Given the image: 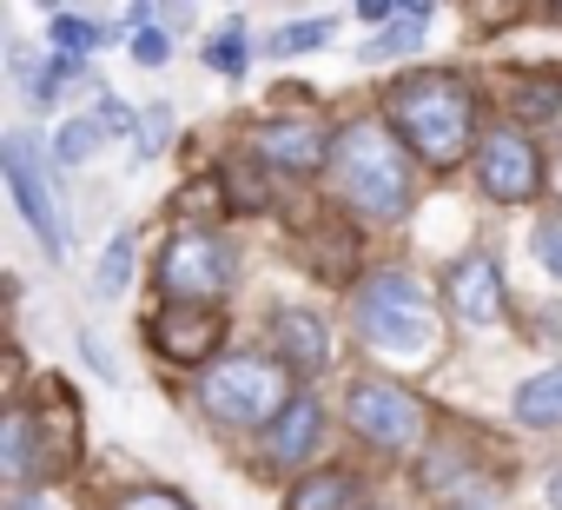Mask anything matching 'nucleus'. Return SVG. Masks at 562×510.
<instances>
[{"label": "nucleus", "mask_w": 562, "mask_h": 510, "mask_svg": "<svg viewBox=\"0 0 562 510\" xmlns=\"http://www.w3.org/2000/svg\"><path fill=\"white\" fill-rule=\"evenodd\" d=\"M331 27H338L331 14H318V21H292V27H278V34L265 41V54H271V60H299V54H318V47L331 41Z\"/></svg>", "instance_id": "20"}, {"label": "nucleus", "mask_w": 562, "mask_h": 510, "mask_svg": "<svg viewBox=\"0 0 562 510\" xmlns=\"http://www.w3.org/2000/svg\"><path fill=\"white\" fill-rule=\"evenodd\" d=\"M318 437H325V404L318 398H292V411L265 431V457L271 464H312Z\"/></svg>", "instance_id": "13"}, {"label": "nucleus", "mask_w": 562, "mask_h": 510, "mask_svg": "<svg viewBox=\"0 0 562 510\" xmlns=\"http://www.w3.org/2000/svg\"><path fill=\"white\" fill-rule=\"evenodd\" d=\"M351 325L371 352H430L437 345L430 292L411 273H371L351 299Z\"/></svg>", "instance_id": "3"}, {"label": "nucleus", "mask_w": 562, "mask_h": 510, "mask_svg": "<svg viewBox=\"0 0 562 510\" xmlns=\"http://www.w3.org/2000/svg\"><path fill=\"white\" fill-rule=\"evenodd\" d=\"M325 186L338 206H351L358 219L371 225H391L411 212L417 199V179H411V146L384 126V120H351L331 146V166H325Z\"/></svg>", "instance_id": "1"}, {"label": "nucleus", "mask_w": 562, "mask_h": 510, "mask_svg": "<svg viewBox=\"0 0 562 510\" xmlns=\"http://www.w3.org/2000/svg\"><path fill=\"white\" fill-rule=\"evenodd\" d=\"M113 510H192L179 490H133V497H120Z\"/></svg>", "instance_id": "28"}, {"label": "nucleus", "mask_w": 562, "mask_h": 510, "mask_svg": "<svg viewBox=\"0 0 562 510\" xmlns=\"http://www.w3.org/2000/svg\"><path fill=\"white\" fill-rule=\"evenodd\" d=\"M8 510H54V503H47V497H14Z\"/></svg>", "instance_id": "30"}, {"label": "nucleus", "mask_w": 562, "mask_h": 510, "mask_svg": "<svg viewBox=\"0 0 562 510\" xmlns=\"http://www.w3.org/2000/svg\"><path fill=\"white\" fill-rule=\"evenodd\" d=\"M133 252H139V239H133V232H113V245L100 252V266H93V299H120V292H126Z\"/></svg>", "instance_id": "19"}, {"label": "nucleus", "mask_w": 562, "mask_h": 510, "mask_svg": "<svg viewBox=\"0 0 562 510\" xmlns=\"http://www.w3.org/2000/svg\"><path fill=\"white\" fill-rule=\"evenodd\" d=\"M47 41H54V54L87 60V54H100V47H106V27H100V21H87V14H74V8H60V14H47Z\"/></svg>", "instance_id": "18"}, {"label": "nucleus", "mask_w": 562, "mask_h": 510, "mask_svg": "<svg viewBox=\"0 0 562 510\" xmlns=\"http://www.w3.org/2000/svg\"><path fill=\"white\" fill-rule=\"evenodd\" d=\"M166 140H172V107H166V100H153V107L139 113V140H133V146H139V159H153Z\"/></svg>", "instance_id": "25"}, {"label": "nucleus", "mask_w": 562, "mask_h": 510, "mask_svg": "<svg viewBox=\"0 0 562 510\" xmlns=\"http://www.w3.org/2000/svg\"><path fill=\"white\" fill-rule=\"evenodd\" d=\"M271 352L285 372H325L331 365V325L325 312H305V306H285L271 319Z\"/></svg>", "instance_id": "12"}, {"label": "nucleus", "mask_w": 562, "mask_h": 510, "mask_svg": "<svg viewBox=\"0 0 562 510\" xmlns=\"http://www.w3.org/2000/svg\"><path fill=\"white\" fill-rule=\"evenodd\" d=\"M100 140H106V133H100L93 113H87V120H67V126L54 133V159H60V166H87V159L100 153Z\"/></svg>", "instance_id": "21"}, {"label": "nucleus", "mask_w": 562, "mask_h": 510, "mask_svg": "<svg viewBox=\"0 0 562 510\" xmlns=\"http://www.w3.org/2000/svg\"><path fill=\"white\" fill-rule=\"evenodd\" d=\"M133 60H139V67H166V60H172L166 27H139V34H133Z\"/></svg>", "instance_id": "27"}, {"label": "nucleus", "mask_w": 562, "mask_h": 510, "mask_svg": "<svg viewBox=\"0 0 562 510\" xmlns=\"http://www.w3.org/2000/svg\"><path fill=\"white\" fill-rule=\"evenodd\" d=\"M443 299H450V312H457L463 325H496V319H503V273H496L490 252H470V259L450 266Z\"/></svg>", "instance_id": "11"}, {"label": "nucleus", "mask_w": 562, "mask_h": 510, "mask_svg": "<svg viewBox=\"0 0 562 510\" xmlns=\"http://www.w3.org/2000/svg\"><path fill=\"white\" fill-rule=\"evenodd\" d=\"M285 510H358V477L351 470H312L285 490Z\"/></svg>", "instance_id": "16"}, {"label": "nucleus", "mask_w": 562, "mask_h": 510, "mask_svg": "<svg viewBox=\"0 0 562 510\" xmlns=\"http://www.w3.org/2000/svg\"><path fill=\"white\" fill-rule=\"evenodd\" d=\"M358 21L384 34V27H397V21H404V8H391V0H358Z\"/></svg>", "instance_id": "29"}, {"label": "nucleus", "mask_w": 562, "mask_h": 510, "mask_svg": "<svg viewBox=\"0 0 562 510\" xmlns=\"http://www.w3.org/2000/svg\"><path fill=\"white\" fill-rule=\"evenodd\" d=\"M430 21H437V8H430V0H417V8H404V21H397V27L371 34L364 60H397V54H417V47H424V34H430Z\"/></svg>", "instance_id": "17"}, {"label": "nucleus", "mask_w": 562, "mask_h": 510, "mask_svg": "<svg viewBox=\"0 0 562 510\" xmlns=\"http://www.w3.org/2000/svg\"><path fill=\"white\" fill-rule=\"evenodd\" d=\"M509 411H516V424H529V431H555V424H562V365L522 378L516 398H509Z\"/></svg>", "instance_id": "15"}, {"label": "nucleus", "mask_w": 562, "mask_h": 510, "mask_svg": "<svg viewBox=\"0 0 562 510\" xmlns=\"http://www.w3.org/2000/svg\"><path fill=\"white\" fill-rule=\"evenodd\" d=\"M47 470V457H41V424H34V411H8L0 418V477L8 484H27V477H41Z\"/></svg>", "instance_id": "14"}, {"label": "nucleus", "mask_w": 562, "mask_h": 510, "mask_svg": "<svg viewBox=\"0 0 562 510\" xmlns=\"http://www.w3.org/2000/svg\"><path fill=\"white\" fill-rule=\"evenodd\" d=\"M80 74H87V60H67V54H54V60L34 74V107H54V100H60V93H67Z\"/></svg>", "instance_id": "23"}, {"label": "nucleus", "mask_w": 562, "mask_h": 510, "mask_svg": "<svg viewBox=\"0 0 562 510\" xmlns=\"http://www.w3.org/2000/svg\"><path fill=\"white\" fill-rule=\"evenodd\" d=\"M536 259H542V273L562 286V212H549V219L536 225Z\"/></svg>", "instance_id": "26"}, {"label": "nucleus", "mask_w": 562, "mask_h": 510, "mask_svg": "<svg viewBox=\"0 0 562 510\" xmlns=\"http://www.w3.org/2000/svg\"><path fill=\"white\" fill-rule=\"evenodd\" d=\"M331 146H338V133H325V120H265L251 133V159L278 166V173H318V166H331Z\"/></svg>", "instance_id": "10"}, {"label": "nucleus", "mask_w": 562, "mask_h": 510, "mask_svg": "<svg viewBox=\"0 0 562 510\" xmlns=\"http://www.w3.org/2000/svg\"><path fill=\"white\" fill-rule=\"evenodd\" d=\"M345 418L351 431L371 444V451H417L430 437V411L417 391L391 385V378H358L351 398H345Z\"/></svg>", "instance_id": "5"}, {"label": "nucleus", "mask_w": 562, "mask_h": 510, "mask_svg": "<svg viewBox=\"0 0 562 510\" xmlns=\"http://www.w3.org/2000/svg\"><path fill=\"white\" fill-rule=\"evenodd\" d=\"M0 173H8V192H14L21 219L34 225V239L47 245V259L60 266V259H67V219H60V199H54V186H47V166H41L34 133L14 126L8 140H0Z\"/></svg>", "instance_id": "7"}, {"label": "nucleus", "mask_w": 562, "mask_h": 510, "mask_svg": "<svg viewBox=\"0 0 562 510\" xmlns=\"http://www.w3.org/2000/svg\"><path fill=\"white\" fill-rule=\"evenodd\" d=\"M476 186L496 199V206H529L536 186H542V153L522 126H490L476 140Z\"/></svg>", "instance_id": "8"}, {"label": "nucleus", "mask_w": 562, "mask_h": 510, "mask_svg": "<svg viewBox=\"0 0 562 510\" xmlns=\"http://www.w3.org/2000/svg\"><path fill=\"white\" fill-rule=\"evenodd\" d=\"M549 503H555V510H562V470H555V477H549Z\"/></svg>", "instance_id": "31"}, {"label": "nucleus", "mask_w": 562, "mask_h": 510, "mask_svg": "<svg viewBox=\"0 0 562 510\" xmlns=\"http://www.w3.org/2000/svg\"><path fill=\"white\" fill-rule=\"evenodd\" d=\"M218 339H225V312H212V306H166L159 319H153V345H159V358L166 365H186V372H212L218 358Z\"/></svg>", "instance_id": "9"}, {"label": "nucleus", "mask_w": 562, "mask_h": 510, "mask_svg": "<svg viewBox=\"0 0 562 510\" xmlns=\"http://www.w3.org/2000/svg\"><path fill=\"white\" fill-rule=\"evenodd\" d=\"M205 67H212V74H225V80H238V74L251 67V47H245V34H238V27H225L218 41H205Z\"/></svg>", "instance_id": "22"}, {"label": "nucleus", "mask_w": 562, "mask_h": 510, "mask_svg": "<svg viewBox=\"0 0 562 510\" xmlns=\"http://www.w3.org/2000/svg\"><path fill=\"white\" fill-rule=\"evenodd\" d=\"M371 510H384V503H371Z\"/></svg>", "instance_id": "32"}, {"label": "nucleus", "mask_w": 562, "mask_h": 510, "mask_svg": "<svg viewBox=\"0 0 562 510\" xmlns=\"http://www.w3.org/2000/svg\"><path fill=\"white\" fill-rule=\"evenodd\" d=\"M292 372L278 358H258V352H238V358H218L205 378H199V404L218 418V424H278L292 411Z\"/></svg>", "instance_id": "4"}, {"label": "nucleus", "mask_w": 562, "mask_h": 510, "mask_svg": "<svg viewBox=\"0 0 562 510\" xmlns=\"http://www.w3.org/2000/svg\"><path fill=\"white\" fill-rule=\"evenodd\" d=\"M384 113H391V133L430 159V166H457L470 153V126H476V93L463 74H443V67H424V74H404L391 93H384Z\"/></svg>", "instance_id": "2"}, {"label": "nucleus", "mask_w": 562, "mask_h": 510, "mask_svg": "<svg viewBox=\"0 0 562 510\" xmlns=\"http://www.w3.org/2000/svg\"><path fill=\"white\" fill-rule=\"evenodd\" d=\"M93 120H100V133H113V140H139V113H133L120 93H100Z\"/></svg>", "instance_id": "24"}, {"label": "nucleus", "mask_w": 562, "mask_h": 510, "mask_svg": "<svg viewBox=\"0 0 562 510\" xmlns=\"http://www.w3.org/2000/svg\"><path fill=\"white\" fill-rule=\"evenodd\" d=\"M238 279V259H232V245L212 239V232H179L166 252H159V292L172 306H212L225 299Z\"/></svg>", "instance_id": "6"}]
</instances>
